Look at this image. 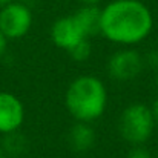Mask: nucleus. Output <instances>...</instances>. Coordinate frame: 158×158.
<instances>
[{
  "mask_svg": "<svg viewBox=\"0 0 158 158\" xmlns=\"http://www.w3.org/2000/svg\"><path fill=\"white\" fill-rule=\"evenodd\" d=\"M0 158H5V152H3V149H0Z\"/></svg>",
  "mask_w": 158,
  "mask_h": 158,
  "instance_id": "f3484780",
  "label": "nucleus"
},
{
  "mask_svg": "<svg viewBox=\"0 0 158 158\" xmlns=\"http://www.w3.org/2000/svg\"><path fill=\"white\" fill-rule=\"evenodd\" d=\"M127 158H152V155H151V152H149L148 149H144V148H141V146L138 144V146H135V148L127 154Z\"/></svg>",
  "mask_w": 158,
  "mask_h": 158,
  "instance_id": "f8f14e48",
  "label": "nucleus"
},
{
  "mask_svg": "<svg viewBox=\"0 0 158 158\" xmlns=\"http://www.w3.org/2000/svg\"><path fill=\"white\" fill-rule=\"evenodd\" d=\"M152 114H154V118H155V121L158 123V98L154 102V107H152Z\"/></svg>",
  "mask_w": 158,
  "mask_h": 158,
  "instance_id": "4468645a",
  "label": "nucleus"
},
{
  "mask_svg": "<svg viewBox=\"0 0 158 158\" xmlns=\"http://www.w3.org/2000/svg\"><path fill=\"white\" fill-rule=\"evenodd\" d=\"M32 25V12L23 3H8L0 11V31L6 39L23 37Z\"/></svg>",
  "mask_w": 158,
  "mask_h": 158,
  "instance_id": "20e7f679",
  "label": "nucleus"
},
{
  "mask_svg": "<svg viewBox=\"0 0 158 158\" xmlns=\"http://www.w3.org/2000/svg\"><path fill=\"white\" fill-rule=\"evenodd\" d=\"M51 37L58 48L66 49V51L72 49L77 43H80L81 40L86 39L72 15L61 17L54 23L52 29H51Z\"/></svg>",
  "mask_w": 158,
  "mask_h": 158,
  "instance_id": "0eeeda50",
  "label": "nucleus"
},
{
  "mask_svg": "<svg viewBox=\"0 0 158 158\" xmlns=\"http://www.w3.org/2000/svg\"><path fill=\"white\" fill-rule=\"evenodd\" d=\"M26 148V140L23 135L17 134V131L14 132H9V134H5V138H3V149L6 154L12 155V157H17L20 155Z\"/></svg>",
  "mask_w": 158,
  "mask_h": 158,
  "instance_id": "9d476101",
  "label": "nucleus"
},
{
  "mask_svg": "<svg viewBox=\"0 0 158 158\" xmlns=\"http://www.w3.org/2000/svg\"><path fill=\"white\" fill-rule=\"evenodd\" d=\"M107 94L103 81L92 75L75 78L66 92V107L78 121L91 123L103 115Z\"/></svg>",
  "mask_w": 158,
  "mask_h": 158,
  "instance_id": "f03ea898",
  "label": "nucleus"
},
{
  "mask_svg": "<svg viewBox=\"0 0 158 158\" xmlns=\"http://www.w3.org/2000/svg\"><path fill=\"white\" fill-rule=\"evenodd\" d=\"M72 17L86 39L102 32V11L95 5H86L80 8Z\"/></svg>",
  "mask_w": 158,
  "mask_h": 158,
  "instance_id": "6e6552de",
  "label": "nucleus"
},
{
  "mask_svg": "<svg viewBox=\"0 0 158 158\" xmlns=\"http://www.w3.org/2000/svg\"><path fill=\"white\" fill-rule=\"evenodd\" d=\"M80 2H83V3H86V5H97V3L102 2V0H80Z\"/></svg>",
  "mask_w": 158,
  "mask_h": 158,
  "instance_id": "2eb2a0df",
  "label": "nucleus"
},
{
  "mask_svg": "<svg viewBox=\"0 0 158 158\" xmlns=\"http://www.w3.org/2000/svg\"><path fill=\"white\" fill-rule=\"evenodd\" d=\"M95 138L97 137H95L94 129L88 123L80 121L69 132V146L77 152H85L94 146Z\"/></svg>",
  "mask_w": 158,
  "mask_h": 158,
  "instance_id": "1a4fd4ad",
  "label": "nucleus"
},
{
  "mask_svg": "<svg viewBox=\"0 0 158 158\" xmlns=\"http://www.w3.org/2000/svg\"><path fill=\"white\" fill-rule=\"evenodd\" d=\"M154 126L155 118L152 109L143 103L127 106L120 118V134L127 143L134 146L146 143L154 132Z\"/></svg>",
  "mask_w": 158,
  "mask_h": 158,
  "instance_id": "7ed1b4c3",
  "label": "nucleus"
},
{
  "mask_svg": "<svg viewBox=\"0 0 158 158\" xmlns=\"http://www.w3.org/2000/svg\"><path fill=\"white\" fill-rule=\"evenodd\" d=\"M68 52L75 61H85L91 55V43L88 42V39H85L80 43H77L72 49H69Z\"/></svg>",
  "mask_w": 158,
  "mask_h": 158,
  "instance_id": "9b49d317",
  "label": "nucleus"
},
{
  "mask_svg": "<svg viewBox=\"0 0 158 158\" xmlns=\"http://www.w3.org/2000/svg\"><path fill=\"white\" fill-rule=\"evenodd\" d=\"M143 69V57L134 49H123L115 52L107 63V71L112 78L127 81L135 78Z\"/></svg>",
  "mask_w": 158,
  "mask_h": 158,
  "instance_id": "39448f33",
  "label": "nucleus"
},
{
  "mask_svg": "<svg viewBox=\"0 0 158 158\" xmlns=\"http://www.w3.org/2000/svg\"><path fill=\"white\" fill-rule=\"evenodd\" d=\"M23 117L22 102L9 92H0V132L9 134L17 131L23 123Z\"/></svg>",
  "mask_w": 158,
  "mask_h": 158,
  "instance_id": "423d86ee",
  "label": "nucleus"
},
{
  "mask_svg": "<svg viewBox=\"0 0 158 158\" xmlns=\"http://www.w3.org/2000/svg\"><path fill=\"white\" fill-rule=\"evenodd\" d=\"M5 51H6V37H5L3 32L0 31V58L3 57Z\"/></svg>",
  "mask_w": 158,
  "mask_h": 158,
  "instance_id": "ddd939ff",
  "label": "nucleus"
},
{
  "mask_svg": "<svg viewBox=\"0 0 158 158\" xmlns=\"http://www.w3.org/2000/svg\"><path fill=\"white\" fill-rule=\"evenodd\" d=\"M12 0H0V6H5V5H8V3H11Z\"/></svg>",
  "mask_w": 158,
  "mask_h": 158,
  "instance_id": "dca6fc26",
  "label": "nucleus"
},
{
  "mask_svg": "<svg viewBox=\"0 0 158 158\" xmlns=\"http://www.w3.org/2000/svg\"><path fill=\"white\" fill-rule=\"evenodd\" d=\"M152 29V14L138 0H115L102 11V34L121 45L144 40Z\"/></svg>",
  "mask_w": 158,
  "mask_h": 158,
  "instance_id": "f257e3e1",
  "label": "nucleus"
}]
</instances>
